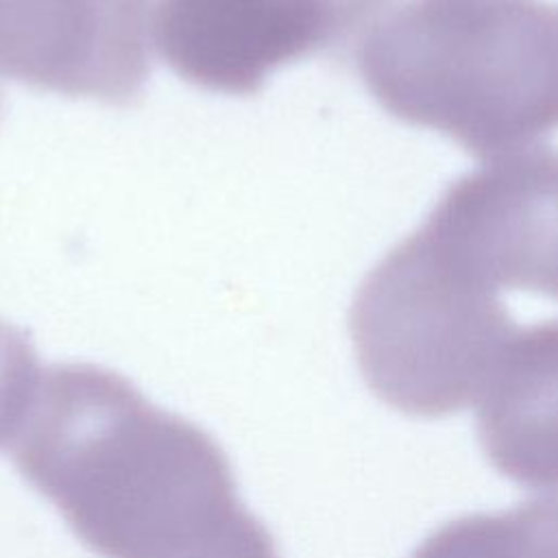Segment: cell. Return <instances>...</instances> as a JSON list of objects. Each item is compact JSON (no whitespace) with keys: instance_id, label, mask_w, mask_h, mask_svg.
Here are the masks:
<instances>
[{"instance_id":"cell-1","label":"cell","mask_w":558,"mask_h":558,"mask_svg":"<svg viewBox=\"0 0 558 558\" xmlns=\"http://www.w3.org/2000/svg\"><path fill=\"white\" fill-rule=\"evenodd\" d=\"M13 462L102 558H187L248 512L203 427L96 364L44 371Z\"/></svg>"},{"instance_id":"cell-2","label":"cell","mask_w":558,"mask_h":558,"mask_svg":"<svg viewBox=\"0 0 558 558\" xmlns=\"http://www.w3.org/2000/svg\"><path fill=\"white\" fill-rule=\"evenodd\" d=\"M355 61L390 116L475 157L558 129V7L545 0H403L371 22Z\"/></svg>"},{"instance_id":"cell-3","label":"cell","mask_w":558,"mask_h":558,"mask_svg":"<svg viewBox=\"0 0 558 558\" xmlns=\"http://www.w3.org/2000/svg\"><path fill=\"white\" fill-rule=\"evenodd\" d=\"M519 327L499 292L410 233L364 277L349 331L366 386L408 416L477 403Z\"/></svg>"},{"instance_id":"cell-4","label":"cell","mask_w":558,"mask_h":558,"mask_svg":"<svg viewBox=\"0 0 558 558\" xmlns=\"http://www.w3.org/2000/svg\"><path fill=\"white\" fill-rule=\"evenodd\" d=\"M388 0H157L153 41L183 81L255 94L277 68L371 22Z\"/></svg>"},{"instance_id":"cell-5","label":"cell","mask_w":558,"mask_h":558,"mask_svg":"<svg viewBox=\"0 0 558 558\" xmlns=\"http://www.w3.org/2000/svg\"><path fill=\"white\" fill-rule=\"evenodd\" d=\"M150 0H0V78L133 102L150 72Z\"/></svg>"},{"instance_id":"cell-6","label":"cell","mask_w":558,"mask_h":558,"mask_svg":"<svg viewBox=\"0 0 558 558\" xmlns=\"http://www.w3.org/2000/svg\"><path fill=\"white\" fill-rule=\"evenodd\" d=\"M477 438L504 477L558 490V320L508 340L477 399Z\"/></svg>"},{"instance_id":"cell-7","label":"cell","mask_w":558,"mask_h":558,"mask_svg":"<svg viewBox=\"0 0 558 558\" xmlns=\"http://www.w3.org/2000/svg\"><path fill=\"white\" fill-rule=\"evenodd\" d=\"M410 558H558V497L447 521Z\"/></svg>"},{"instance_id":"cell-8","label":"cell","mask_w":558,"mask_h":558,"mask_svg":"<svg viewBox=\"0 0 558 558\" xmlns=\"http://www.w3.org/2000/svg\"><path fill=\"white\" fill-rule=\"evenodd\" d=\"M44 371L28 336L0 318V449L13 445L35 405Z\"/></svg>"},{"instance_id":"cell-9","label":"cell","mask_w":558,"mask_h":558,"mask_svg":"<svg viewBox=\"0 0 558 558\" xmlns=\"http://www.w3.org/2000/svg\"><path fill=\"white\" fill-rule=\"evenodd\" d=\"M218 558H281V556H279V551L275 547V541L268 532V534H264L259 538H253V541H248V543H244V545H240V547H235V549H231V551H227Z\"/></svg>"}]
</instances>
